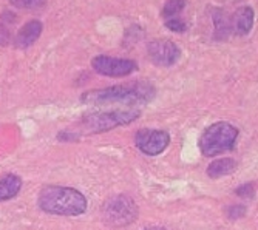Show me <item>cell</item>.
<instances>
[{
    "instance_id": "obj_2",
    "label": "cell",
    "mask_w": 258,
    "mask_h": 230,
    "mask_svg": "<svg viewBox=\"0 0 258 230\" xmlns=\"http://www.w3.org/2000/svg\"><path fill=\"white\" fill-rule=\"evenodd\" d=\"M40 210L59 216H79L87 212V198L76 189L48 186L42 189L37 198Z\"/></svg>"
},
{
    "instance_id": "obj_19",
    "label": "cell",
    "mask_w": 258,
    "mask_h": 230,
    "mask_svg": "<svg viewBox=\"0 0 258 230\" xmlns=\"http://www.w3.org/2000/svg\"><path fill=\"white\" fill-rule=\"evenodd\" d=\"M244 213H246V209L243 205H232V207H229V210H227V215H229L230 219H237V218L243 216Z\"/></svg>"
},
{
    "instance_id": "obj_18",
    "label": "cell",
    "mask_w": 258,
    "mask_h": 230,
    "mask_svg": "<svg viewBox=\"0 0 258 230\" xmlns=\"http://www.w3.org/2000/svg\"><path fill=\"white\" fill-rule=\"evenodd\" d=\"M235 193H237L240 198H253L255 189H253L252 184H243V186H240V187L235 190Z\"/></svg>"
},
{
    "instance_id": "obj_16",
    "label": "cell",
    "mask_w": 258,
    "mask_h": 230,
    "mask_svg": "<svg viewBox=\"0 0 258 230\" xmlns=\"http://www.w3.org/2000/svg\"><path fill=\"white\" fill-rule=\"evenodd\" d=\"M46 0H10V4L16 8H30V10L42 8Z\"/></svg>"
},
{
    "instance_id": "obj_13",
    "label": "cell",
    "mask_w": 258,
    "mask_h": 230,
    "mask_svg": "<svg viewBox=\"0 0 258 230\" xmlns=\"http://www.w3.org/2000/svg\"><path fill=\"white\" fill-rule=\"evenodd\" d=\"M237 169V163L230 158H223V159H217L212 164L207 167V175L210 178H221V176H227L232 172H235Z\"/></svg>"
},
{
    "instance_id": "obj_8",
    "label": "cell",
    "mask_w": 258,
    "mask_h": 230,
    "mask_svg": "<svg viewBox=\"0 0 258 230\" xmlns=\"http://www.w3.org/2000/svg\"><path fill=\"white\" fill-rule=\"evenodd\" d=\"M147 51H149L152 62L158 66H172L173 63L178 62L181 56L178 45L169 39L152 40L147 47Z\"/></svg>"
},
{
    "instance_id": "obj_12",
    "label": "cell",
    "mask_w": 258,
    "mask_h": 230,
    "mask_svg": "<svg viewBox=\"0 0 258 230\" xmlns=\"http://www.w3.org/2000/svg\"><path fill=\"white\" fill-rule=\"evenodd\" d=\"M212 19H214V24H215V37L220 40L226 39L229 36V33L232 31V22H230L229 14L220 8H214Z\"/></svg>"
},
{
    "instance_id": "obj_9",
    "label": "cell",
    "mask_w": 258,
    "mask_h": 230,
    "mask_svg": "<svg viewBox=\"0 0 258 230\" xmlns=\"http://www.w3.org/2000/svg\"><path fill=\"white\" fill-rule=\"evenodd\" d=\"M40 34H42V24L39 20H30L28 24H25L19 30V33L14 39L16 48L25 50V48L31 47V45L40 37Z\"/></svg>"
},
{
    "instance_id": "obj_1",
    "label": "cell",
    "mask_w": 258,
    "mask_h": 230,
    "mask_svg": "<svg viewBox=\"0 0 258 230\" xmlns=\"http://www.w3.org/2000/svg\"><path fill=\"white\" fill-rule=\"evenodd\" d=\"M155 98V88L147 82H133L128 85H114L102 90L87 91L82 95L84 104L108 105V104H127L143 105Z\"/></svg>"
},
{
    "instance_id": "obj_7",
    "label": "cell",
    "mask_w": 258,
    "mask_h": 230,
    "mask_svg": "<svg viewBox=\"0 0 258 230\" xmlns=\"http://www.w3.org/2000/svg\"><path fill=\"white\" fill-rule=\"evenodd\" d=\"M135 144L143 153L149 156H156L167 148V145L170 144V136L167 131L162 130L143 128L136 133Z\"/></svg>"
},
{
    "instance_id": "obj_3",
    "label": "cell",
    "mask_w": 258,
    "mask_h": 230,
    "mask_svg": "<svg viewBox=\"0 0 258 230\" xmlns=\"http://www.w3.org/2000/svg\"><path fill=\"white\" fill-rule=\"evenodd\" d=\"M139 118L136 110H113L104 113H93L85 116L76 131H63L59 134V139H78L81 134H96L110 131L116 127L128 125Z\"/></svg>"
},
{
    "instance_id": "obj_14",
    "label": "cell",
    "mask_w": 258,
    "mask_h": 230,
    "mask_svg": "<svg viewBox=\"0 0 258 230\" xmlns=\"http://www.w3.org/2000/svg\"><path fill=\"white\" fill-rule=\"evenodd\" d=\"M185 7V0H167V4L162 8V17L172 19L176 17Z\"/></svg>"
},
{
    "instance_id": "obj_6",
    "label": "cell",
    "mask_w": 258,
    "mask_h": 230,
    "mask_svg": "<svg viewBox=\"0 0 258 230\" xmlns=\"http://www.w3.org/2000/svg\"><path fill=\"white\" fill-rule=\"evenodd\" d=\"M91 66L95 71L108 78H124L138 70V63L130 59H119L111 56H96L91 60Z\"/></svg>"
},
{
    "instance_id": "obj_20",
    "label": "cell",
    "mask_w": 258,
    "mask_h": 230,
    "mask_svg": "<svg viewBox=\"0 0 258 230\" xmlns=\"http://www.w3.org/2000/svg\"><path fill=\"white\" fill-rule=\"evenodd\" d=\"M144 230H166V228H162V227H149V228H144Z\"/></svg>"
},
{
    "instance_id": "obj_5",
    "label": "cell",
    "mask_w": 258,
    "mask_h": 230,
    "mask_svg": "<svg viewBox=\"0 0 258 230\" xmlns=\"http://www.w3.org/2000/svg\"><path fill=\"white\" fill-rule=\"evenodd\" d=\"M102 218L105 225L108 227H127L138 218V205L130 196L118 195L107 201V204L104 205Z\"/></svg>"
},
{
    "instance_id": "obj_4",
    "label": "cell",
    "mask_w": 258,
    "mask_h": 230,
    "mask_svg": "<svg viewBox=\"0 0 258 230\" xmlns=\"http://www.w3.org/2000/svg\"><path fill=\"white\" fill-rule=\"evenodd\" d=\"M238 130L229 122H217L207 127L200 137V148L204 156H217L235 147Z\"/></svg>"
},
{
    "instance_id": "obj_15",
    "label": "cell",
    "mask_w": 258,
    "mask_h": 230,
    "mask_svg": "<svg viewBox=\"0 0 258 230\" xmlns=\"http://www.w3.org/2000/svg\"><path fill=\"white\" fill-rule=\"evenodd\" d=\"M14 24V16L10 14V19L7 20V17L4 16L0 19V45L5 47V45L10 43L11 40V33H10V25Z\"/></svg>"
},
{
    "instance_id": "obj_11",
    "label": "cell",
    "mask_w": 258,
    "mask_h": 230,
    "mask_svg": "<svg viewBox=\"0 0 258 230\" xmlns=\"http://www.w3.org/2000/svg\"><path fill=\"white\" fill-rule=\"evenodd\" d=\"M22 189V179L17 175H7L0 179V202L13 199Z\"/></svg>"
},
{
    "instance_id": "obj_17",
    "label": "cell",
    "mask_w": 258,
    "mask_h": 230,
    "mask_svg": "<svg viewBox=\"0 0 258 230\" xmlns=\"http://www.w3.org/2000/svg\"><path fill=\"white\" fill-rule=\"evenodd\" d=\"M166 27L170 30V31H173V33H184L185 30H187V24L182 20V19H179V17H172V19H167L166 20Z\"/></svg>"
},
{
    "instance_id": "obj_10",
    "label": "cell",
    "mask_w": 258,
    "mask_h": 230,
    "mask_svg": "<svg viewBox=\"0 0 258 230\" xmlns=\"http://www.w3.org/2000/svg\"><path fill=\"white\" fill-rule=\"evenodd\" d=\"M230 22H232V31H235V34L238 36L247 34L253 25V10L250 7L238 8L230 17Z\"/></svg>"
}]
</instances>
